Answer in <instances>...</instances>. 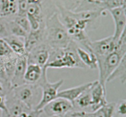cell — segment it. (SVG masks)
Wrapping results in <instances>:
<instances>
[{
    "label": "cell",
    "mask_w": 126,
    "mask_h": 117,
    "mask_svg": "<svg viewBox=\"0 0 126 117\" xmlns=\"http://www.w3.org/2000/svg\"><path fill=\"white\" fill-rule=\"evenodd\" d=\"M42 113H43L42 110H32L27 113V115L26 117H40Z\"/></svg>",
    "instance_id": "cell-32"
},
{
    "label": "cell",
    "mask_w": 126,
    "mask_h": 117,
    "mask_svg": "<svg viewBox=\"0 0 126 117\" xmlns=\"http://www.w3.org/2000/svg\"><path fill=\"white\" fill-rule=\"evenodd\" d=\"M77 53L81 61L87 68L91 70L97 69V59L94 53L78 46L77 48Z\"/></svg>",
    "instance_id": "cell-18"
},
{
    "label": "cell",
    "mask_w": 126,
    "mask_h": 117,
    "mask_svg": "<svg viewBox=\"0 0 126 117\" xmlns=\"http://www.w3.org/2000/svg\"><path fill=\"white\" fill-rule=\"evenodd\" d=\"M116 45V42L111 35L98 40L91 41L90 50L94 54L97 59H102L113 52L115 49Z\"/></svg>",
    "instance_id": "cell-7"
},
{
    "label": "cell",
    "mask_w": 126,
    "mask_h": 117,
    "mask_svg": "<svg viewBox=\"0 0 126 117\" xmlns=\"http://www.w3.org/2000/svg\"><path fill=\"white\" fill-rule=\"evenodd\" d=\"M8 28L11 35L15 36L23 39L27 37L28 33L12 19H8Z\"/></svg>",
    "instance_id": "cell-23"
},
{
    "label": "cell",
    "mask_w": 126,
    "mask_h": 117,
    "mask_svg": "<svg viewBox=\"0 0 126 117\" xmlns=\"http://www.w3.org/2000/svg\"><path fill=\"white\" fill-rule=\"evenodd\" d=\"M115 115L119 117H126V100L121 99L116 102Z\"/></svg>",
    "instance_id": "cell-28"
},
{
    "label": "cell",
    "mask_w": 126,
    "mask_h": 117,
    "mask_svg": "<svg viewBox=\"0 0 126 117\" xmlns=\"http://www.w3.org/2000/svg\"><path fill=\"white\" fill-rule=\"evenodd\" d=\"M27 64V54L18 55L13 75L11 80V86L12 89L25 83L24 81V74Z\"/></svg>",
    "instance_id": "cell-11"
},
{
    "label": "cell",
    "mask_w": 126,
    "mask_h": 117,
    "mask_svg": "<svg viewBox=\"0 0 126 117\" xmlns=\"http://www.w3.org/2000/svg\"><path fill=\"white\" fill-rule=\"evenodd\" d=\"M15 97L30 110H34L41 99L42 91L37 84L25 83L12 89Z\"/></svg>",
    "instance_id": "cell-4"
},
{
    "label": "cell",
    "mask_w": 126,
    "mask_h": 117,
    "mask_svg": "<svg viewBox=\"0 0 126 117\" xmlns=\"http://www.w3.org/2000/svg\"><path fill=\"white\" fill-rule=\"evenodd\" d=\"M63 82L64 80L62 79L54 83L49 82L47 76V71H44L38 84L41 88V99L34 110H42L46 105L55 99L57 97L59 89L63 84Z\"/></svg>",
    "instance_id": "cell-5"
},
{
    "label": "cell",
    "mask_w": 126,
    "mask_h": 117,
    "mask_svg": "<svg viewBox=\"0 0 126 117\" xmlns=\"http://www.w3.org/2000/svg\"></svg>",
    "instance_id": "cell-35"
},
{
    "label": "cell",
    "mask_w": 126,
    "mask_h": 117,
    "mask_svg": "<svg viewBox=\"0 0 126 117\" xmlns=\"http://www.w3.org/2000/svg\"><path fill=\"white\" fill-rule=\"evenodd\" d=\"M65 117H94V112H89L83 110H73L68 113Z\"/></svg>",
    "instance_id": "cell-29"
},
{
    "label": "cell",
    "mask_w": 126,
    "mask_h": 117,
    "mask_svg": "<svg viewBox=\"0 0 126 117\" xmlns=\"http://www.w3.org/2000/svg\"><path fill=\"white\" fill-rule=\"evenodd\" d=\"M90 92L92 99L91 112H95L108 102L106 87L103 86L98 80L92 81V84L90 86Z\"/></svg>",
    "instance_id": "cell-9"
},
{
    "label": "cell",
    "mask_w": 126,
    "mask_h": 117,
    "mask_svg": "<svg viewBox=\"0 0 126 117\" xmlns=\"http://www.w3.org/2000/svg\"><path fill=\"white\" fill-rule=\"evenodd\" d=\"M118 79L122 84H124L126 81V55L124 57L120 64L118 65L113 71L110 76L107 79V83L111 82Z\"/></svg>",
    "instance_id": "cell-21"
},
{
    "label": "cell",
    "mask_w": 126,
    "mask_h": 117,
    "mask_svg": "<svg viewBox=\"0 0 126 117\" xmlns=\"http://www.w3.org/2000/svg\"><path fill=\"white\" fill-rule=\"evenodd\" d=\"M81 11H94L99 12L106 16L102 0H83L79 7L74 12Z\"/></svg>",
    "instance_id": "cell-19"
},
{
    "label": "cell",
    "mask_w": 126,
    "mask_h": 117,
    "mask_svg": "<svg viewBox=\"0 0 126 117\" xmlns=\"http://www.w3.org/2000/svg\"><path fill=\"white\" fill-rule=\"evenodd\" d=\"M92 82H89L87 83L82 84L75 87L71 88L66 89L61 91H59L57 97L65 99L70 102H73L84 91H86L87 88L91 86Z\"/></svg>",
    "instance_id": "cell-15"
},
{
    "label": "cell",
    "mask_w": 126,
    "mask_h": 117,
    "mask_svg": "<svg viewBox=\"0 0 126 117\" xmlns=\"http://www.w3.org/2000/svg\"><path fill=\"white\" fill-rule=\"evenodd\" d=\"M72 103L75 110H83L91 112L92 99L90 92V87L84 91Z\"/></svg>",
    "instance_id": "cell-16"
},
{
    "label": "cell",
    "mask_w": 126,
    "mask_h": 117,
    "mask_svg": "<svg viewBox=\"0 0 126 117\" xmlns=\"http://www.w3.org/2000/svg\"><path fill=\"white\" fill-rule=\"evenodd\" d=\"M3 39L7 43L12 51L17 55H23L27 54L25 48L23 39L13 35H10L7 38H4Z\"/></svg>",
    "instance_id": "cell-20"
},
{
    "label": "cell",
    "mask_w": 126,
    "mask_h": 117,
    "mask_svg": "<svg viewBox=\"0 0 126 117\" xmlns=\"http://www.w3.org/2000/svg\"><path fill=\"white\" fill-rule=\"evenodd\" d=\"M18 0H0V17L13 19L17 13Z\"/></svg>",
    "instance_id": "cell-17"
},
{
    "label": "cell",
    "mask_w": 126,
    "mask_h": 117,
    "mask_svg": "<svg viewBox=\"0 0 126 117\" xmlns=\"http://www.w3.org/2000/svg\"><path fill=\"white\" fill-rule=\"evenodd\" d=\"M72 39L59 18L58 11L46 19L44 26V42L51 49H64Z\"/></svg>",
    "instance_id": "cell-1"
},
{
    "label": "cell",
    "mask_w": 126,
    "mask_h": 117,
    "mask_svg": "<svg viewBox=\"0 0 126 117\" xmlns=\"http://www.w3.org/2000/svg\"><path fill=\"white\" fill-rule=\"evenodd\" d=\"M28 4H35L39 3L42 1V0H26Z\"/></svg>",
    "instance_id": "cell-33"
},
{
    "label": "cell",
    "mask_w": 126,
    "mask_h": 117,
    "mask_svg": "<svg viewBox=\"0 0 126 117\" xmlns=\"http://www.w3.org/2000/svg\"><path fill=\"white\" fill-rule=\"evenodd\" d=\"M28 3L26 0L17 1V13L18 16H27Z\"/></svg>",
    "instance_id": "cell-31"
},
{
    "label": "cell",
    "mask_w": 126,
    "mask_h": 117,
    "mask_svg": "<svg viewBox=\"0 0 126 117\" xmlns=\"http://www.w3.org/2000/svg\"><path fill=\"white\" fill-rule=\"evenodd\" d=\"M51 51V48L45 43H41L33 48L27 54V63L36 64L42 68H45Z\"/></svg>",
    "instance_id": "cell-8"
},
{
    "label": "cell",
    "mask_w": 126,
    "mask_h": 117,
    "mask_svg": "<svg viewBox=\"0 0 126 117\" xmlns=\"http://www.w3.org/2000/svg\"><path fill=\"white\" fill-rule=\"evenodd\" d=\"M12 20L28 33H29L31 30L29 21L27 18V16H18L16 14Z\"/></svg>",
    "instance_id": "cell-26"
},
{
    "label": "cell",
    "mask_w": 126,
    "mask_h": 117,
    "mask_svg": "<svg viewBox=\"0 0 126 117\" xmlns=\"http://www.w3.org/2000/svg\"><path fill=\"white\" fill-rule=\"evenodd\" d=\"M105 11H107L126 6V0H102Z\"/></svg>",
    "instance_id": "cell-24"
},
{
    "label": "cell",
    "mask_w": 126,
    "mask_h": 117,
    "mask_svg": "<svg viewBox=\"0 0 126 117\" xmlns=\"http://www.w3.org/2000/svg\"><path fill=\"white\" fill-rule=\"evenodd\" d=\"M83 0H60L58 2L62 7L70 11H75Z\"/></svg>",
    "instance_id": "cell-25"
},
{
    "label": "cell",
    "mask_w": 126,
    "mask_h": 117,
    "mask_svg": "<svg viewBox=\"0 0 126 117\" xmlns=\"http://www.w3.org/2000/svg\"><path fill=\"white\" fill-rule=\"evenodd\" d=\"M77 48L78 44L72 40L66 48L51 49L50 57L45 68L87 69L78 55Z\"/></svg>",
    "instance_id": "cell-2"
},
{
    "label": "cell",
    "mask_w": 126,
    "mask_h": 117,
    "mask_svg": "<svg viewBox=\"0 0 126 117\" xmlns=\"http://www.w3.org/2000/svg\"><path fill=\"white\" fill-rule=\"evenodd\" d=\"M108 12L113 17L114 23V32L113 34L114 40L117 43L120 37L126 31V7H118L110 10Z\"/></svg>",
    "instance_id": "cell-10"
},
{
    "label": "cell",
    "mask_w": 126,
    "mask_h": 117,
    "mask_svg": "<svg viewBox=\"0 0 126 117\" xmlns=\"http://www.w3.org/2000/svg\"><path fill=\"white\" fill-rule=\"evenodd\" d=\"M11 35L8 28V19L0 17V38L4 39Z\"/></svg>",
    "instance_id": "cell-27"
},
{
    "label": "cell",
    "mask_w": 126,
    "mask_h": 117,
    "mask_svg": "<svg viewBox=\"0 0 126 117\" xmlns=\"http://www.w3.org/2000/svg\"><path fill=\"white\" fill-rule=\"evenodd\" d=\"M126 55V31L117 41L114 50L102 59H97V66L99 71L98 81L106 87L108 78L116 68L120 64L122 59Z\"/></svg>",
    "instance_id": "cell-3"
},
{
    "label": "cell",
    "mask_w": 126,
    "mask_h": 117,
    "mask_svg": "<svg viewBox=\"0 0 126 117\" xmlns=\"http://www.w3.org/2000/svg\"><path fill=\"white\" fill-rule=\"evenodd\" d=\"M13 53L7 43L3 39L0 38V57L7 56Z\"/></svg>",
    "instance_id": "cell-30"
},
{
    "label": "cell",
    "mask_w": 126,
    "mask_h": 117,
    "mask_svg": "<svg viewBox=\"0 0 126 117\" xmlns=\"http://www.w3.org/2000/svg\"><path fill=\"white\" fill-rule=\"evenodd\" d=\"M44 26L36 30H31L24 39L25 48L27 54L33 48L44 42Z\"/></svg>",
    "instance_id": "cell-13"
},
{
    "label": "cell",
    "mask_w": 126,
    "mask_h": 117,
    "mask_svg": "<svg viewBox=\"0 0 126 117\" xmlns=\"http://www.w3.org/2000/svg\"><path fill=\"white\" fill-rule=\"evenodd\" d=\"M28 112H24V113H21L20 115H18L14 116V117H26L27 115V113H28Z\"/></svg>",
    "instance_id": "cell-34"
},
{
    "label": "cell",
    "mask_w": 126,
    "mask_h": 117,
    "mask_svg": "<svg viewBox=\"0 0 126 117\" xmlns=\"http://www.w3.org/2000/svg\"><path fill=\"white\" fill-rule=\"evenodd\" d=\"M72 102L63 98L57 97L50 102L42 110L48 117H65L68 113L73 110Z\"/></svg>",
    "instance_id": "cell-6"
},
{
    "label": "cell",
    "mask_w": 126,
    "mask_h": 117,
    "mask_svg": "<svg viewBox=\"0 0 126 117\" xmlns=\"http://www.w3.org/2000/svg\"><path fill=\"white\" fill-rule=\"evenodd\" d=\"M47 69L42 68L36 64H27L24 74V81L27 84H37L40 81L44 71Z\"/></svg>",
    "instance_id": "cell-14"
},
{
    "label": "cell",
    "mask_w": 126,
    "mask_h": 117,
    "mask_svg": "<svg viewBox=\"0 0 126 117\" xmlns=\"http://www.w3.org/2000/svg\"><path fill=\"white\" fill-rule=\"evenodd\" d=\"M6 103L8 117L17 116L24 112H28L32 110L23 102L15 97L12 93V89L6 93Z\"/></svg>",
    "instance_id": "cell-12"
},
{
    "label": "cell",
    "mask_w": 126,
    "mask_h": 117,
    "mask_svg": "<svg viewBox=\"0 0 126 117\" xmlns=\"http://www.w3.org/2000/svg\"><path fill=\"white\" fill-rule=\"evenodd\" d=\"M116 102H107L94 112V117H113L115 115Z\"/></svg>",
    "instance_id": "cell-22"
}]
</instances>
